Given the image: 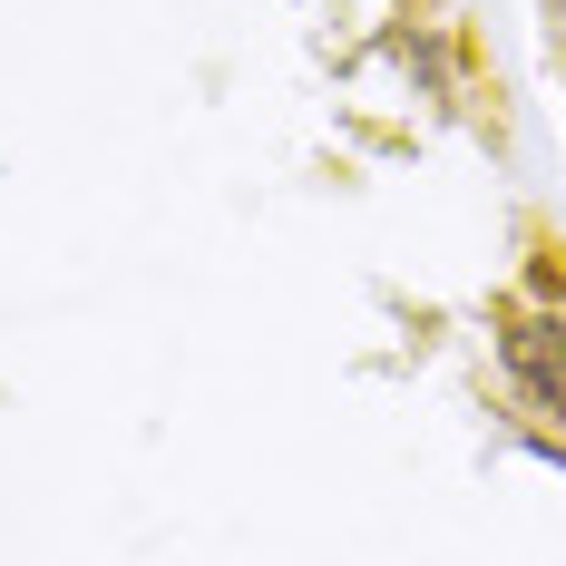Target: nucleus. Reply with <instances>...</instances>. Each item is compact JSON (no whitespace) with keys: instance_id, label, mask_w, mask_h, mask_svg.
<instances>
[{"instance_id":"f257e3e1","label":"nucleus","mask_w":566,"mask_h":566,"mask_svg":"<svg viewBox=\"0 0 566 566\" xmlns=\"http://www.w3.org/2000/svg\"><path fill=\"white\" fill-rule=\"evenodd\" d=\"M499 371L537 420L566 430V313H499Z\"/></svg>"}]
</instances>
